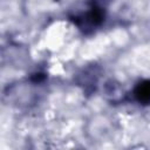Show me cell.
I'll list each match as a JSON object with an SVG mask.
<instances>
[{
    "label": "cell",
    "instance_id": "obj_1",
    "mask_svg": "<svg viewBox=\"0 0 150 150\" xmlns=\"http://www.w3.org/2000/svg\"><path fill=\"white\" fill-rule=\"evenodd\" d=\"M135 96L142 103H149L150 102V80L143 81L136 87Z\"/></svg>",
    "mask_w": 150,
    "mask_h": 150
},
{
    "label": "cell",
    "instance_id": "obj_2",
    "mask_svg": "<svg viewBox=\"0 0 150 150\" xmlns=\"http://www.w3.org/2000/svg\"><path fill=\"white\" fill-rule=\"evenodd\" d=\"M89 18L93 23H100L102 21V12L98 8H93L89 13Z\"/></svg>",
    "mask_w": 150,
    "mask_h": 150
},
{
    "label": "cell",
    "instance_id": "obj_3",
    "mask_svg": "<svg viewBox=\"0 0 150 150\" xmlns=\"http://www.w3.org/2000/svg\"><path fill=\"white\" fill-rule=\"evenodd\" d=\"M41 80H43V75L42 74H35V76L33 77V81H35V82H40Z\"/></svg>",
    "mask_w": 150,
    "mask_h": 150
}]
</instances>
